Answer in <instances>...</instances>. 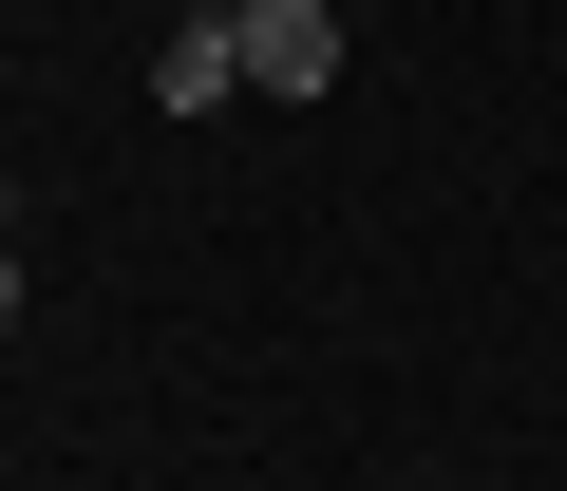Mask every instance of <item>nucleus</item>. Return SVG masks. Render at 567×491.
Here are the masks:
<instances>
[{
	"label": "nucleus",
	"mask_w": 567,
	"mask_h": 491,
	"mask_svg": "<svg viewBox=\"0 0 567 491\" xmlns=\"http://www.w3.org/2000/svg\"><path fill=\"white\" fill-rule=\"evenodd\" d=\"M227 39H246V95H322L341 76V0H246Z\"/></svg>",
	"instance_id": "1"
},
{
	"label": "nucleus",
	"mask_w": 567,
	"mask_h": 491,
	"mask_svg": "<svg viewBox=\"0 0 567 491\" xmlns=\"http://www.w3.org/2000/svg\"><path fill=\"white\" fill-rule=\"evenodd\" d=\"M246 95V39L227 20H171V58H152V114H227Z\"/></svg>",
	"instance_id": "2"
},
{
	"label": "nucleus",
	"mask_w": 567,
	"mask_h": 491,
	"mask_svg": "<svg viewBox=\"0 0 567 491\" xmlns=\"http://www.w3.org/2000/svg\"><path fill=\"white\" fill-rule=\"evenodd\" d=\"M0 322H20V265H0Z\"/></svg>",
	"instance_id": "3"
},
{
	"label": "nucleus",
	"mask_w": 567,
	"mask_h": 491,
	"mask_svg": "<svg viewBox=\"0 0 567 491\" xmlns=\"http://www.w3.org/2000/svg\"><path fill=\"white\" fill-rule=\"evenodd\" d=\"M189 20H246V0H189Z\"/></svg>",
	"instance_id": "4"
},
{
	"label": "nucleus",
	"mask_w": 567,
	"mask_h": 491,
	"mask_svg": "<svg viewBox=\"0 0 567 491\" xmlns=\"http://www.w3.org/2000/svg\"><path fill=\"white\" fill-rule=\"evenodd\" d=\"M0 208H20V189H0Z\"/></svg>",
	"instance_id": "5"
}]
</instances>
